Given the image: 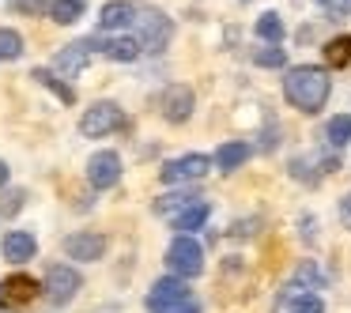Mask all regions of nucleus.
I'll list each match as a JSON object with an SVG mask.
<instances>
[{
	"mask_svg": "<svg viewBox=\"0 0 351 313\" xmlns=\"http://www.w3.org/2000/svg\"><path fill=\"white\" fill-rule=\"evenodd\" d=\"M328 72L313 68V64H302V68H291L287 79H283V95L295 110L302 114H317L321 106L328 102Z\"/></svg>",
	"mask_w": 351,
	"mask_h": 313,
	"instance_id": "f257e3e1",
	"label": "nucleus"
},
{
	"mask_svg": "<svg viewBox=\"0 0 351 313\" xmlns=\"http://www.w3.org/2000/svg\"><path fill=\"white\" fill-rule=\"evenodd\" d=\"M167 264L178 279H193V275L204 272V249H200L189 234H178L167 249Z\"/></svg>",
	"mask_w": 351,
	"mask_h": 313,
	"instance_id": "f03ea898",
	"label": "nucleus"
},
{
	"mask_svg": "<svg viewBox=\"0 0 351 313\" xmlns=\"http://www.w3.org/2000/svg\"><path fill=\"white\" fill-rule=\"evenodd\" d=\"M84 287L76 268L69 264H49L46 268V279H42V290H46V302L49 305H69L76 298V290Z\"/></svg>",
	"mask_w": 351,
	"mask_h": 313,
	"instance_id": "7ed1b4c3",
	"label": "nucleus"
},
{
	"mask_svg": "<svg viewBox=\"0 0 351 313\" xmlns=\"http://www.w3.org/2000/svg\"><path fill=\"white\" fill-rule=\"evenodd\" d=\"M185 302H193V295H189V287H185V279H178V275L159 279L152 287V295H147V310L152 313H174V310H182Z\"/></svg>",
	"mask_w": 351,
	"mask_h": 313,
	"instance_id": "20e7f679",
	"label": "nucleus"
},
{
	"mask_svg": "<svg viewBox=\"0 0 351 313\" xmlns=\"http://www.w3.org/2000/svg\"><path fill=\"white\" fill-rule=\"evenodd\" d=\"M170 38H174V23H170V16L159 12V8H147L144 16H140V46L152 49V53H162V49L170 46Z\"/></svg>",
	"mask_w": 351,
	"mask_h": 313,
	"instance_id": "39448f33",
	"label": "nucleus"
},
{
	"mask_svg": "<svg viewBox=\"0 0 351 313\" xmlns=\"http://www.w3.org/2000/svg\"><path fill=\"white\" fill-rule=\"evenodd\" d=\"M212 170V159L208 155H182V159H170V162H162V170H159V177L167 185H182V181H200V177Z\"/></svg>",
	"mask_w": 351,
	"mask_h": 313,
	"instance_id": "423d86ee",
	"label": "nucleus"
},
{
	"mask_svg": "<svg viewBox=\"0 0 351 313\" xmlns=\"http://www.w3.org/2000/svg\"><path fill=\"white\" fill-rule=\"evenodd\" d=\"M114 129H121V106L117 102H95L84 117H80V132L84 136H110Z\"/></svg>",
	"mask_w": 351,
	"mask_h": 313,
	"instance_id": "0eeeda50",
	"label": "nucleus"
},
{
	"mask_svg": "<svg viewBox=\"0 0 351 313\" xmlns=\"http://www.w3.org/2000/svg\"><path fill=\"white\" fill-rule=\"evenodd\" d=\"M87 181H91L95 189H114V185L121 181V159H117L114 151L91 155V162H87Z\"/></svg>",
	"mask_w": 351,
	"mask_h": 313,
	"instance_id": "6e6552de",
	"label": "nucleus"
},
{
	"mask_svg": "<svg viewBox=\"0 0 351 313\" xmlns=\"http://www.w3.org/2000/svg\"><path fill=\"white\" fill-rule=\"evenodd\" d=\"M87 64H91V38L69 42V46L57 49V57H53V68L61 72V76H80Z\"/></svg>",
	"mask_w": 351,
	"mask_h": 313,
	"instance_id": "1a4fd4ad",
	"label": "nucleus"
},
{
	"mask_svg": "<svg viewBox=\"0 0 351 313\" xmlns=\"http://www.w3.org/2000/svg\"><path fill=\"white\" fill-rule=\"evenodd\" d=\"M64 253H69V260H102V253H106V238L91 234V230H80V234L64 238Z\"/></svg>",
	"mask_w": 351,
	"mask_h": 313,
	"instance_id": "9d476101",
	"label": "nucleus"
},
{
	"mask_svg": "<svg viewBox=\"0 0 351 313\" xmlns=\"http://www.w3.org/2000/svg\"><path fill=\"white\" fill-rule=\"evenodd\" d=\"M189 114H193V91L185 84H174V87H167V95H162V117H167L170 125H182V121H189Z\"/></svg>",
	"mask_w": 351,
	"mask_h": 313,
	"instance_id": "9b49d317",
	"label": "nucleus"
},
{
	"mask_svg": "<svg viewBox=\"0 0 351 313\" xmlns=\"http://www.w3.org/2000/svg\"><path fill=\"white\" fill-rule=\"evenodd\" d=\"M91 49H102V57L110 61H136L140 57V38H129V34H114V38H91Z\"/></svg>",
	"mask_w": 351,
	"mask_h": 313,
	"instance_id": "f8f14e48",
	"label": "nucleus"
},
{
	"mask_svg": "<svg viewBox=\"0 0 351 313\" xmlns=\"http://www.w3.org/2000/svg\"><path fill=\"white\" fill-rule=\"evenodd\" d=\"M132 23H140V16H136V8H132L129 0H110L106 8L99 12V27L106 34L125 31V27H132Z\"/></svg>",
	"mask_w": 351,
	"mask_h": 313,
	"instance_id": "ddd939ff",
	"label": "nucleus"
},
{
	"mask_svg": "<svg viewBox=\"0 0 351 313\" xmlns=\"http://www.w3.org/2000/svg\"><path fill=\"white\" fill-rule=\"evenodd\" d=\"M38 290V283L31 275H8V279L0 283V305H27Z\"/></svg>",
	"mask_w": 351,
	"mask_h": 313,
	"instance_id": "4468645a",
	"label": "nucleus"
},
{
	"mask_svg": "<svg viewBox=\"0 0 351 313\" xmlns=\"http://www.w3.org/2000/svg\"><path fill=\"white\" fill-rule=\"evenodd\" d=\"M197 189H182V192H167V197H159L155 200V215H159V219H170L174 223L178 215L182 212H189L193 204H197Z\"/></svg>",
	"mask_w": 351,
	"mask_h": 313,
	"instance_id": "2eb2a0df",
	"label": "nucleus"
},
{
	"mask_svg": "<svg viewBox=\"0 0 351 313\" xmlns=\"http://www.w3.org/2000/svg\"><path fill=\"white\" fill-rule=\"evenodd\" d=\"M34 253H38V242H34L27 230H8L4 234V257L16 260V264H23V260H31Z\"/></svg>",
	"mask_w": 351,
	"mask_h": 313,
	"instance_id": "dca6fc26",
	"label": "nucleus"
},
{
	"mask_svg": "<svg viewBox=\"0 0 351 313\" xmlns=\"http://www.w3.org/2000/svg\"><path fill=\"white\" fill-rule=\"evenodd\" d=\"M283 305H291V313H325V302H321L313 290H302V287H295V283L283 290Z\"/></svg>",
	"mask_w": 351,
	"mask_h": 313,
	"instance_id": "f3484780",
	"label": "nucleus"
},
{
	"mask_svg": "<svg viewBox=\"0 0 351 313\" xmlns=\"http://www.w3.org/2000/svg\"><path fill=\"white\" fill-rule=\"evenodd\" d=\"M245 159H250V144H242V140H230L215 151V166L219 170H238Z\"/></svg>",
	"mask_w": 351,
	"mask_h": 313,
	"instance_id": "a211bd4d",
	"label": "nucleus"
},
{
	"mask_svg": "<svg viewBox=\"0 0 351 313\" xmlns=\"http://www.w3.org/2000/svg\"><path fill=\"white\" fill-rule=\"evenodd\" d=\"M208 215H212V208H208V200H197V204L189 208V212H182L174 219V230H182V234H189V230H200L208 223Z\"/></svg>",
	"mask_w": 351,
	"mask_h": 313,
	"instance_id": "6ab92c4d",
	"label": "nucleus"
},
{
	"mask_svg": "<svg viewBox=\"0 0 351 313\" xmlns=\"http://www.w3.org/2000/svg\"><path fill=\"white\" fill-rule=\"evenodd\" d=\"M31 79H38L42 87H49V91H53L61 102H76V91H72V87L64 84V79L57 76L53 68H34V72H31Z\"/></svg>",
	"mask_w": 351,
	"mask_h": 313,
	"instance_id": "aec40b11",
	"label": "nucleus"
},
{
	"mask_svg": "<svg viewBox=\"0 0 351 313\" xmlns=\"http://www.w3.org/2000/svg\"><path fill=\"white\" fill-rule=\"evenodd\" d=\"M257 38L265 42V46H280L283 42V19L276 16V12H265V16L257 19Z\"/></svg>",
	"mask_w": 351,
	"mask_h": 313,
	"instance_id": "412c9836",
	"label": "nucleus"
},
{
	"mask_svg": "<svg viewBox=\"0 0 351 313\" xmlns=\"http://www.w3.org/2000/svg\"><path fill=\"white\" fill-rule=\"evenodd\" d=\"M295 287H302V290H321V287H325V272H321L313 260H302V264L295 268Z\"/></svg>",
	"mask_w": 351,
	"mask_h": 313,
	"instance_id": "4be33fe9",
	"label": "nucleus"
},
{
	"mask_svg": "<svg viewBox=\"0 0 351 313\" xmlns=\"http://www.w3.org/2000/svg\"><path fill=\"white\" fill-rule=\"evenodd\" d=\"M325 61L332 64V68H348L351 64V34H340V38H332L325 46Z\"/></svg>",
	"mask_w": 351,
	"mask_h": 313,
	"instance_id": "5701e85b",
	"label": "nucleus"
},
{
	"mask_svg": "<svg viewBox=\"0 0 351 313\" xmlns=\"http://www.w3.org/2000/svg\"><path fill=\"white\" fill-rule=\"evenodd\" d=\"M325 144H328V147H343V144H351V117H348V114L332 117V121L325 125Z\"/></svg>",
	"mask_w": 351,
	"mask_h": 313,
	"instance_id": "b1692460",
	"label": "nucleus"
},
{
	"mask_svg": "<svg viewBox=\"0 0 351 313\" xmlns=\"http://www.w3.org/2000/svg\"><path fill=\"white\" fill-rule=\"evenodd\" d=\"M49 16H53L57 23H76V19L84 16V0H53Z\"/></svg>",
	"mask_w": 351,
	"mask_h": 313,
	"instance_id": "393cba45",
	"label": "nucleus"
},
{
	"mask_svg": "<svg viewBox=\"0 0 351 313\" xmlns=\"http://www.w3.org/2000/svg\"><path fill=\"white\" fill-rule=\"evenodd\" d=\"M19 53H23V38H19V31L0 27V61H16Z\"/></svg>",
	"mask_w": 351,
	"mask_h": 313,
	"instance_id": "a878e982",
	"label": "nucleus"
},
{
	"mask_svg": "<svg viewBox=\"0 0 351 313\" xmlns=\"http://www.w3.org/2000/svg\"><path fill=\"white\" fill-rule=\"evenodd\" d=\"M291 177H298V181H306V185L321 181V174L313 170V159H306V155H295V159H291Z\"/></svg>",
	"mask_w": 351,
	"mask_h": 313,
	"instance_id": "bb28decb",
	"label": "nucleus"
},
{
	"mask_svg": "<svg viewBox=\"0 0 351 313\" xmlns=\"http://www.w3.org/2000/svg\"><path fill=\"white\" fill-rule=\"evenodd\" d=\"M253 61H257L261 68H283V61H287V49L265 46V49H257V53H253Z\"/></svg>",
	"mask_w": 351,
	"mask_h": 313,
	"instance_id": "cd10ccee",
	"label": "nucleus"
},
{
	"mask_svg": "<svg viewBox=\"0 0 351 313\" xmlns=\"http://www.w3.org/2000/svg\"><path fill=\"white\" fill-rule=\"evenodd\" d=\"M23 200H27L23 189H8L4 192V204H0V215H16L19 208H23Z\"/></svg>",
	"mask_w": 351,
	"mask_h": 313,
	"instance_id": "c85d7f7f",
	"label": "nucleus"
},
{
	"mask_svg": "<svg viewBox=\"0 0 351 313\" xmlns=\"http://www.w3.org/2000/svg\"><path fill=\"white\" fill-rule=\"evenodd\" d=\"M19 12H31V16H38V12H46V0H16Z\"/></svg>",
	"mask_w": 351,
	"mask_h": 313,
	"instance_id": "c756f323",
	"label": "nucleus"
},
{
	"mask_svg": "<svg viewBox=\"0 0 351 313\" xmlns=\"http://www.w3.org/2000/svg\"><path fill=\"white\" fill-rule=\"evenodd\" d=\"M328 16H348V12H351V0H328Z\"/></svg>",
	"mask_w": 351,
	"mask_h": 313,
	"instance_id": "7c9ffc66",
	"label": "nucleus"
},
{
	"mask_svg": "<svg viewBox=\"0 0 351 313\" xmlns=\"http://www.w3.org/2000/svg\"><path fill=\"white\" fill-rule=\"evenodd\" d=\"M340 223H343V227H351V192L340 200Z\"/></svg>",
	"mask_w": 351,
	"mask_h": 313,
	"instance_id": "2f4dec72",
	"label": "nucleus"
},
{
	"mask_svg": "<svg viewBox=\"0 0 351 313\" xmlns=\"http://www.w3.org/2000/svg\"><path fill=\"white\" fill-rule=\"evenodd\" d=\"M174 313H200V305H197V302H185L182 310H174Z\"/></svg>",
	"mask_w": 351,
	"mask_h": 313,
	"instance_id": "473e14b6",
	"label": "nucleus"
},
{
	"mask_svg": "<svg viewBox=\"0 0 351 313\" xmlns=\"http://www.w3.org/2000/svg\"><path fill=\"white\" fill-rule=\"evenodd\" d=\"M4 181H8V166L0 162V189H4Z\"/></svg>",
	"mask_w": 351,
	"mask_h": 313,
	"instance_id": "72a5a7b5",
	"label": "nucleus"
},
{
	"mask_svg": "<svg viewBox=\"0 0 351 313\" xmlns=\"http://www.w3.org/2000/svg\"><path fill=\"white\" fill-rule=\"evenodd\" d=\"M317 4H325V8H328V0H317Z\"/></svg>",
	"mask_w": 351,
	"mask_h": 313,
	"instance_id": "f704fd0d",
	"label": "nucleus"
}]
</instances>
